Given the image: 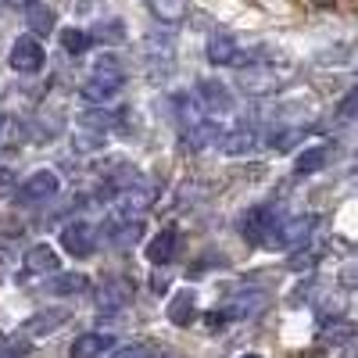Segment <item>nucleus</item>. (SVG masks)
Listing matches in <instances>:
<instances>
[{
  "instance_id": "nucleus-1",
  "label": "nucleus",
  "mask_w": 358,
  "mask_h": 358,
  "mask_svg": "<svg viewBox=\"0 0 358 358\" xmlns=\"http://www.w3.org/2000/svg\"><path fill=\"white\" fill-rule=\"evenodd\" d=\"M122 83H126V69H122V62H118L115 54H97L94 57V65H90V79L83 83V101H90V104H104V101H111L118 90H122Z\"/></svg>"
},
{
  "instance_id": "nucleus-2",
  "label": "nucleus",
  "mask_w": 358,
  "mask_h": 358,
  "mask_svg": "<svg viewBox=\"0 0 358 358\" xmlns=\"http://www.w3.org/2000/svg\"><path fill=\"white\" fill-rule=\"evenodd\" d=\"M312 229H315V219L312 215H297V219H287V222L273 226L262 244L276 248V251H297V248H305L312 241Z\"/></svg>"
},
{
  "instance_id": "nucleus-3",
  "label": "nucleus",
  "mask_w": 358,
  "mask_h": 358,
  "mask_svg": "<svg viewBox=\"0 0 358 358\" xmlns=\"http://www.w3.org/2000/svg\"><path fill=\"white\" fill-rule=\"evenodd\" d=\"M57 190H62L57 172L54 169H36L33 176H25L22 183L15 187V201L18 204H40V201H50Z\"/></svg>"
},
{
  "instance_id": "nucleus-4",
  "label": "nucleus",
  "mask_w": 358,
  "mask_h": 358,
  "mask_svg": "<svg viewBox=\"0 0 358 358\" xmlns=\"http://www.w3.org/2000/svg\"><path fill=\"white\" fill-rule=\"evenodd\" d=\"M208 62L226 65V69H244V65H251V54L241 47V40L233 33H212L208 36Z\"/></svg>"
},
{
  "instance_id": "nucleus-5",
  "label": "nucleus",
  "mask_w": 358,
  "mask_h": 358,
  "mask_svg": "<svg viewBox=\"0 0 358 358\" xmlns=\"http://www.w3.org/2000/svg\"><path fill=\"white\" fill-rule=\"evenodd\" d=\"M197 104H201V111H204L208 118H222V115H229V111L236 108L229 86L219 83V79H201V83H197Z\"/></svg>"
},
{
  "instance_id": "nucleus-6",
  "label": "nucleus",
  "mask_w": 358,
  "mask_h": 358,
  "mask_svg": "<svg viewBox=\"0 0 358 358\" xmlns=\"http://www.w3.org/2000/svg\"><path fill=\"white\" fill-rule=\"evenodd\" d=\"M287 76L290 72H280L276 65H248L244 72H241V86L248 90V94H276V90L287 83Z\"/></svg>"
},
{
  "instance_id": "nucleus-7",
  "label": "nucleus",
  "mask_w": 358,
  "mask_h": 358,
  "mask_svg": "<svg viewBox=\"0 0 358 358\" xmlns=\"http://www.w3.org/2000/svg\"><path fill=\"white\" fill-rule=\"evenodd\" d=\"M11 69L22 76H36L43 69V47L36 36H18L11 47Z\"/></svg>"
},
{
  "instance_id": "nucleus-8",
  "label": "nucleus",
  "mask_w": 358,
  "mask_h": 358,
  "mask_svg": "<svg viewBox=\"0 0 358 358\" xmlns=\"http://www.w3.org/2000/svg\"><path fill=\"white\" fill-rule=\"evenodd\" d=\"M62 248H65L72 258H86V255H94V248H97V233H94V226L83 222V219L69 222V226L62 229Z\"/></svg>"
},
{
  "instance_id": "nucleus-9",
  "label": "nucleus",
  "mask_w": 358,
  "mask_h": 358,
  "mask_svg": "<svg viewBox=\"0 0 358 358\" xmlns=\"http://www.w3.org/2000/svg\"><path fill=\"white\" fill-rule=\"evenodd\" d=\"M273 226H276V208L273 204H255L251 212L244 215V222H241V229H244V236L251 244H262Z\"/></svg>"
},
{
  "instance_id": "nucleus-10",
  "label": "nucleus",
  "mask_w": 358,
  "mask_h": 358,
  "mask_svg": "<svg viewBox=\"0 0 358 358\" xmlns=\"http://www.w3.org/2000/svg\"><path fill=\"white\" fill-rule=\"evenodd\" d=\"M258 147V133L251 129V126H236V129H229L222 140H219V151L222 155H229V158H244V155H251Z\"/></svg>"
},
{
  "instance_id": "nucleus-11",
  "label": "nucleus",
  "mask_w": 358,
  "mask_h": 358,
  "mask_svg": "<svg viewBox=\"0 0 358 358\" xmlns=\"http://www.w3.org/2000/svg\"><path fill=\"white\" fill-rule=\"evenodd\" d=\"M176 251H179V233H176V226H165L162 233H155V241L147 244V262L151 265H169L176 258Z\"/></svg>"
},
{
  "instance_id": "nucleus-12",
  "label": "nucleus",
  "mask_w": 358,
  "mask_h": 358,
  "mask_svg": "<svg viewBox=\"0 0 358 358\" xmlns=\"http://www.w3.org/2000/svg\"><path fill=\"white\" fill-rule=\"evenodd\" d=\"M147 208H151V194L147 190H126V194H118V201H115V219L118 222H133V219H140Z\"/></svg>"
},
{
  "instance_id": "nucleus-13",
  "label": "nucleus",
  "mask_w": 358,
  "mask_h": 358,
  "mask_svg": "<svg viewBox=\"0 0 358 358\" xmlns=\"http://www.w3.org/2000/svg\"><path fill=\"white\" fill-rule=\"evenodd\" d=\"M108 348H115V337L111 334H83V337L72 341L69 358H104Z\"/></svg>"
},
{
  "instance_id": "nucleus-14",
  "label": "nucleus",
  "mask_w": 358,
  "mask_h": 358,
  "mask_svg": "<svg viewBox=\"0 0 358 358\" xmlns=\"http://www.w3.org/2000/svg\"><path fill=\"white\" fill-rule=\"evenodd\" d=\"M143 57L151 65H172L176 57V43H172V33H151L143 40Z\"/></svg>"
},
{
  "instance_id": "nucleus-15",
  "label": "nucleus",
  "mask_w": 358,
  "mask_h": 358,
  "mask_svg": "<svg viewBox=\"0 0 358 358\" xmlns=\"http://www.w3.org/2000/svg\"><path fill=\"white\" fill-rule=\"evenodd\" d=\"M326 162H330V143H312V147H305V151L297 155L294 172L297 176H315L319 169H326Z\"/></svg>"
},
{
  "instance_id": "nucleus-16",
  "label": "nucleus",
  "mask_w": 358,
  "mask_h": 358,
  "mask_svg": "<svg viewBox=\"0 0 358 358\" xmlns=\"http://www.w3.org/2000/svg\"><path fill=\"white\" fill-rule=\"evenodd\" d=\"M25 268L47 276V273H57V268H62V258H57V251L50 244H36V248L25 251Z\"/></svg>"
},
{
  "instance_id": "nucleus-17",
  "label": "nucleus",
  "mask_w": 358,
  "mask_h": 358,
  "mask_svg": "<svg viewBox=\"0 0 358 358\" xmlns=\"http://www.w3.org/2000/svg\"><path fill=\"white\" fill-rule=\"evenodd\" d=\"M172 104H176V115H179V126H183V133H187V129H197V126L208 122V115L201 111L197 97H190V94H176Z\"/></svg>"
},
{
  "instance_id": "nucleus-18",
  "label": "nucleus",
  "mask_w": 358,
  "mask_h": 358,
  "mask_svg": "<svg viewBox=\"0 0 358 358\" xmlns=\"http://www.w3.org/2000/svg\"><path fill=\"white\" fill-rule=\"evenodd\" d=\"M25 22H29V33H33L36 40H43V36L54 33V11L47 4H40V0L25 4Z\"/></svg>"
},
{
  "instance_id": "nucleus-19",
  "label": "nucleus",
  "mask_w": 358,
  "mask_h": 358,
  "mask_svg": "<svg viewBox=\"0 0 358 358\" xmlns=\"http://www.w3.org/2000/svg\"><path fill=\"white\" fill-rule=\"evenodd\" d=\"M169 319L176 326H190L197 319V294L194 290H179L172 301H169Z\"/></svg>"
},
{
  "instance_id": "nucleus-20",
  "label": "nucleus",
  "mask_w": 358,
  "mask_h": 358,
  "mask_svg": "<svg viewBox=\"0 0 358 358\" xmlns=\"http://www.w3.org/2000/svg\"><path fill=\"white\" fill-rule=\"evenodd\" d=\"M65 319H69V312H62V308L36 312L33 319L25 322V334H33V337H47V334H54V330H62V326H65Z\"/></svg>"
},
{
  "instance_id": "nucleus-21",
  "label": "nucleus",
  "mask_w": 358,
  "mask_h": 358,
  "mask_svg": "<svg viewBox=\"0 0 358 358\" xmlns=\"http://www.w3.org/2000/svg\"><path fill=\"white\" fill-rule=\"evenodd\" d=\"M147 8L162 25H179L187 18V0H147Z\"/></svg>"
},
{
  "instance_id": "nucleus-22",
  "label": "nucleus",
  "mask_w": 358,
  "mask_h": 358,
  "mask_svg": "<svg viewBox=\"0 0 358 358\" xmlns=\"http://www.w3.org/2000/svg\"><path fill=\"white\" fill-rule=\"evenodd\" d=\"M79 126L83 129H94V133H111L118 126V111H104V108H90L79 115Z\"/></svg>"
},
{
  "instance_id": "nucleus-23",
  "label": "nucleus",
  "mask_w": 358,
  "mask_h": 358,
  "mask_svg": "<svg viewBox=\"0 0 358 358\" xmlns=\"http://www.w3.org/2000/svg\"><path fill=\"white\" fill-rule=\"evenodd\" d=\"M50 276H54V280H50L47 290H50V294H62V297H65V294H83V290L90 287V280H86L83 273H62V268H57V273H50Z\"/></svg>"
},
{
  "instance_id": "nucleus-24",
  "label": "nucleus",
  "mask_w": 358,
  "mask_h": 358,
  "mask_svg": "<svg viewBox=\"0 0 358 358\" xmlns=\"http://www.w3.org/2000/svg\"><path fill=\"white\" fill-rule=\"evenodd\" d=\"M62 47L69 54H83L90 47V33H86V29H65V33H62Z\"/></svg>"
},
{
  "instance_id": "nucleus-25",
  "label": "nucleus",
  "mask_w": 358,
  "mask_h": 358,
  "mask_svg": "<svg viewBox=\"0 0 358 358\" xmlns=\"http://www.w3.org/2000/svg\"><path fill=\"white\" fill-rule=\"evenodd\" d=\"M129 301V287L126 283H115L108 294H101V308H118V305H126Z\"/></svg>"
},
{
  "instance_id": "nucleus-26",
  "label": "nucleus",
  "mask_w": 358,
  "mask_h": 358,
  "mask_svg": "<svg viewBox=\"0 0 358 358\" xmlns=\"http://www.w3.org/2000/svg\"><path fill=\"white\" fill-rule=\"evenodd\" d=\"M108 358H155L151 344H126V348H115Z\"/></svg>"
},
{
  "instance_id": "nucleus-27",
  "label": "nucleus",
  "mask_w": 358,
  "mask_h": 358,
  "mask_svg": "<svg viewBox=\"0 0 358 358\" xmlns=\"http://www.w3.org/2000/svg\"><path fill=\"white\" fill-rule=\"evenodd\" d=\"M101 143H104V133H94V129H83V126H79V136H76L79 151H97Z\"/></svg>"
},
{
  "instance_id": "nucleus-28",
  "label": "nucleus",
  "mask_w": 358,
  "mask_h": 358,
  "mask_svg": "<svg viewBox=\"0 0 358 358\" xmlns=\"http://www.w3.org/2000/svg\"><path fill=\"white\" fill-rule=\"evenodd\" d=\"M15 187H18V176L11 169H0V197H11Z\"/></svg>"
},
{
  "instance_id": "nucleus-29",
  "label": "nucleus",
  "mask_w": 358,
  "mask_h": 358,
  "mask_svg": "<svg viewBox=\"0 0 358 358\" xmlns=\"http://www.w3.org/2000/svg\"><path fill=\"white\" fill-rule=\"evenodd\" d=\"M341 115H344V122H351V115H355V94H348V97H344V104H341Z\"/></svg>"
},
{
  "instance_id": "nucleus-30",
  "label": "nucleus",
  "mask_w": 358,
  "mask_h": 358,
  "mask_svg": "<svg viewBox=\"0 0 358 358\" xmlns=\"http://www.w3.org/2000/svg\"><path fill=\"white\" fill-rule=\"evenodd\" d=\"M15 4H18V8H25V4H33V0H15Z\"/></svg>"
},
{
  "instance_id": "nucleus-31",
  "label": "nucleus",
  "mask_w": 358,
  "mask_h": 358,
  "mask_svg": "<svg viewBox=\"0 0 358 358\" xmlns=\"http://www.w3.org/2000/svg\"><path fill=\"white\" fill-rule=\"evenodd\" d=\"M241 358H262V355H241Z\"/></svg>"
}]
</instances>
